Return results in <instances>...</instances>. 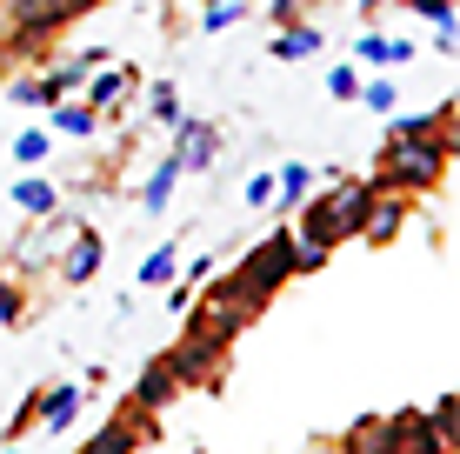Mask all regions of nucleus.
I'll return each mask as SVG.
<instances>
[{
    "label": "nucleus",
    "mask_w": 460,
    "mask_h": 454,
    "mask_svg": "<svg viewBox=\"0 0 460 454\" xmlns=\"http://www.w3.org/2000/svg\"><path fill=\"white\" fill-rule=\"evenodd\" d=\"M261 307H267V301L247 288L241 274H220V280H214V294H200V301H194V327H187V334L220 341V348H227V341L241 334V327L261 315Z\"/></svg>",
    "instance_id": "obj_1"
},
{
    "label": "nucleus",
    "mask_w": 460,
    "mask_h": 454,
    "mask_svg": "<svg viewBox=\"0 0 460 454\" xmlns=\"http://www.w3.org/2000/svg\"><path fill=\"white\" fill-rule=\"evenodd\" d=\"M454 161V140L447 134H420V140H394L387 161H380V181L374 187H394V194H407V187H434L447 174Z\"/></svg>",
    "instance_id": "obj_2"
},
{
    "label": "nucleus",
    "mask_w": 460,
    "mask_h": 454,
    "mask_svg": "<svg viewBox=\"0 0 460 454\" xmlns=\"http://www.w3.org/2000/svg\"><path fill=\"white\" fill-rule=\"evenodd\" d=\"M374 208V181H341L334 194H321L307 214H300V241H347V234H360V221H367Z\"/></svg>",
    "instance_id": "obj_3"
},
{
    "label": "nucleus",
    "mask_w": 460,
    "mask_h": 454,
    "mask_svg": "<svg viewBox=\"0 0 460 454\" xmlns=\"http://www.w3.org/2000/svg\"><path fill=\"white\" fill-rule=\"evenodd\" d=\"M87 7L93 0H0V47H27L34 54L60 21H74Z\"/></svg>",
    "instance_id": "obj_4"
},
{
    "label": "nucleus",
    "mask_w": 460,
    "mask_h": 454,
    "mask_svg": "<svg viewBox=\"0 0 460 454\" xmlns=\"http://www.w3.org/2000/svg\"><path fill=\"white\" fill-rule=\"evenodd\" d=\"M241 280H247L253 294H261V301L280 288V280H294V227L267 234V241H261V247H253V254L241 261Z\"/></svg>",
    "instance_id": "obj_5"
},
{
    "label": "nucleus",
    "mask_w": 460,
    "mask_h": 454,
    "mask_svg": "<svg viewBox=\"0 0 460 454\" xmlns=\"http://www.w3.org/2000/svg\"><path fill=\"white\" fill-rule=\"evenodd\" d=\"M220 354H227L220 341H200V334H187L181 348L167 354V368H173V381H181V387H214V381H220Z\"/></svg>",
    "instance_id": "obj_6"
},
{
    "label": "nucleus",
    "mask_w": 460,
    "mask_h": 454,
    "mask_svg": "<svg viewBox=\"0 0 460 454\" xmlns=\"http://www.w3.org/2000/svg\"><path fill=\"white\" fill-rule=\"evenodd\" d=\"M220 154V134L208 128V120H173V161H181V174H208Z\"/></svg>",
    "instance_id": "obj_7"
},
{
    "label": "nucleus",
    "mask_w": 460,
    "mask_h": 454,
    "mask_svg": "<svg viewBox=\"0 0 460 454\" xmlns=\"http://www.w3.org/2000/svg\"><path fill=\"white\" fill-rule=\"evenodd\" d=\"M380 428H387V454H447V441H440L434 428H427V414H387L380 421Z\"/></svg>",
    "instance_id": "obj_8"
},
{
    "label": "nucleus",
    "mask_w": 460,
    "mask_h": 454,
    "mask_svg": "<svg viewBox=\"0 0 460 454\" xmlns=\"http://www.w3.org/2000/svg\"><path fill=\"white\" fill-rule=\"evenodd\" d=\"M401 227H407V194H394V187H374V208H367V221H360V241L387 247Z\"/></svg>",
    "instance_id": "obj_9"
},
{
    "label": "nucleus",
    "mask_w": 460,
    "mask_h": 454,
    "mask_svg": "<svg viewBox=\"0 0 460 454\" xmlns=\"http://www.w3.org/2000/svg\"><path fill=\"white\" fill-rule=\"evenodd\" d=\"M173 395H181V381H173L167 354H161V361H147V368H140V381H134V408H140V414H161Z\"/></svg>",
    "instance_id": "obj_10"
},
{
    "label": "nucleus",
    "mask_w": 460,
    "mask_h": 454,
    "mask_svg": "<svg viewBox=\"0 0 460 454\" xmlns=\"http://www.w3.org/2000/svg\"><path fill=\"white\" fill-rule=\"evenodd\" d=\"M74 414H81V381H60V387H47L40 395V434H67L74 428Z\"/></svg>",
    "instance_id": "obj_11"
},
{
    "label": "nucleus",
    "mask_w": 460,
    "mask_h": 454,
    "mask_svg": "<svg viewBox=\"0 0 460 454\" xmlns=\"http://www.w3.org/2000/svg\"><path fill=\"white\" fill-rule=\"evenodd\" d=\"M101 254H107V247H101V234H93V227H81V234L67 241V254H60V274L87 288V280L101 274Z\"/></svg>",
    "instance_id": "obj_12"
},
{
    "label": "nucleus",
    "mask_w": 460,
    "mask_h": 454,
    "mask_svg": "<svg viewBox=\"0 0 460 454\" xmlns=\"http://www.w3.org/2000/svg\"><path fill=\"white\" fill-rule=\"evenodd\" d=\"M134 87H140V74H134V67H101V74L87 81L81 101H87V107H114V101H127Z\"/></svg>",
    "instance_id": "obj_13"
},
{
    "label": "nucleus",
    "mask_w": 460,
    "mask_h": 454,
    "mask_svg": "<svg viewBox=\"0 0 460 454\" xmlns=\"http://www.w3.org/2000/svg\"><path fill=\"white\" fill-rule=\"evenodd\" d=\"M13 208H21L27 221H47V214L60 208V194H54V187H47L40 174H21V181H13Z\"/></svg>",
    "instance_id": "obj_14"
},
{
    "label": "nucleus",
    "mask_w": 460,
    "mask_h": 454,
    "mask_svg": "<svg viewBox=\"0 0 460 454\" xmlns=\"http://www.w3.org/2000/svg\"><path fill=\"white\" fill-rule=\"evenodd\" d=\"M173 187H181V161H154V174H147V187H140V208L147 214H167V200H173Z\"/></svg>",
    "instance_id": "obj_15"
},
{
    "label": "nucleus",
    "mask_w": 460,
    "mask_h": 454,
    "mask_svg": "<svg viewBox=\"0 0 460 454\" xmlns=\"http://www.w3.org/2000/svg\"><path fill=\"white\" fill-rule=\"evenodd\" d=\"M354 54L367 60V67H407V60H414V47H407V40H387V34H360Z\"/></svg>",
    "instance_id": "obj_16"
},
{
    "label": "nucleus",
    "mask_w": 460,
    "mask_h": 454,
    "mask_svg": "<svg viewBox=\"0 0 460 454\" xmlns=\"http://www.w3.org/2000/svg\"><path fill=\"white\" fill-rule=\"evenodd\" d=\"M93 128H101V107H87V101H54V134H74V140H87Z\"/></svg>",
    "instance_id": "obj_17"
},
{
    "label": "nucleus",
    "mask_w": 460,
    "mask_h": 454,
    "mask_svg": "<svg viewBox=\"0 0 460 454\" xmlns=\"http://www.w3.org/2000/svg\"><path fill=\"white\" fill-rule=\"evenodd\" d=\"M307 187H314V167H307V161H288V167H280V181H274V200L294 214L300 200H307Z\"/></svg>",
    "instance_id": "obj_18"
},
{
    "label": "nucleus",
    "mask_w": 460,
    "mask_h": 454,
    "mask_svg": "<svg viewBox=\"0 0 460 454\" xmlns=\"http://www.w3.org/2000/svg\"><path fill=\"white\" fill-rule=\"evenodd\" d=\"M447 114H454V101H447V107H434V114H407V120H394V128H387V147H394V140H420V134H440V128H447Z\"/></svg>",
    "instance_id": "obj_19"
},
{
    "label": "nucleus",
    "mask_w": 460,
    "mask_h": 454,
    "mask_svg": "<svg viewBox=\"0 0 460 454\" xmlns=\"http://www.w3.org/2000/svg\"><path fill=\"white\" fill-rule=\"evenodd\" d=\"M314 47H321V34H314L307 21H294V27H280V34H274V60H307Z\"/></svg>",
    "instance_id": "obj_20"
},
{
    "label": "nucleus",
    "mask_w": 460,
    "mask_h": 454,
    "mask_svg": "<svg viewBox=\"0 0 460 454\" xmlns=\"http://www.w3.org/2000/svg\"><path fill=\"white\" fill-rule=\"evenodd\" d=\"M341 454H387V428L367 414V421H354L347 428V441H341Z\"/></svg>",
    "instance_id": "obj_21"
},
{
    "label": "nucleus",
    "mask_w": 460,
    "mask_h": 454,
    "mask_svg": "<svg viewBox=\"0 0 460 454\" xmlns=\"http://www.w3.org/2000/svg\"><path fill=\"white\" fill-rule=\"evenodd\" d=\"M427 428H434V434H440V441H447V448H454V441H460V401H454V395H440V401H434V408H427Z\"/></svg>",
    "instance_id": "obj_22"
},
{
    "label": "nucleus",
    "mask_w": 460,
    "mask_h": 454,
    "mask_svg": "<svg viewBox=\"0 0 460 454\" xmlns=\"http://www.w3.org/2000/svg\"><path fill=\"white\" fill-rule=\"evenodd\" d=\"M173 274H181V247H154L147 268H140V280H147V288H167Z\"/></svg>",
    "instance_id": "obj_23"
},
{
    "label": "nucleus",
    "mask_w": 460,
    "mask_h": 454,
    "mask_svg": "<svg viewBox=\"0 0 460 454\" xmlns=\"http://www.w3.org/2000/svg\"><path fill=\"white\" fill-rule=\"evenodd\" d=\"M327 254H334L327 241H300V234H294V274H321Z\"/></svg>",
    "instance_id": "obj_24"
},
{
    "label": "nucleus",
    "mask_w": 460,
    "mask_h": 454,
    "mask_svg": "<svg viewBox=\"0 0 460 454\" xmlns=\"http://www.w3.org/2000/svg\"><path fill=\"white\" fill-rule=\"evenodd\" d=\"M147 101H154V120H167V128L181 120V87H173V81H154Z\"/></svg>",
    "instance_id": "obj_25"
},
{
    "label": "nucleus",
    "mask_w": 460,
    "mask_h": 454,
    "mask_svg": "<svg viewBox=\"0 0 460 454\" xmlns=\"http://www.w3.org/2000/svg\"><path fill=\"white\" fill-rule=\"evenodd\" d=\"M13 101H21V107H54L60 93L47 87V74H34V81H27V74H21V81H13Z\"/></svg>",
    "instance_id": "obj_26"
},
{
    "label": "nucleus",
    "mask_w": 460,
    "mask_h": 454,
    "mask_svg": "<svg viewBox=\"0 0 460 454\" xmlns=\"http://www.w3.org/2000/svg\"><path fill=\"white\" fill-rule=\"evenodd\" d=\"M241 13H247V0H214V7L200 13V27H208V34H220V27H234Z\"/></svg>",
    "instance_id": "obj_27"
},
{
    "label": "nucleus",
    "mask_w": 460,
    "mask_h": 454,
    "mask_svg": "<svg viewBox=\"0 0 460 454\" xmlns=\"http://www.w3.org/2000/svg\"><path fill=\"white\" fill-rule=\"evenodd\" d=\"M13 161H21V167H34V161H47V128H27L21 140H13Z\"/></svg>",
    "instance_id": "obj_28"
},
{
    "label": "nucleus",
    "mask_w": 460,
    "mask_h": 454,
    "mask_svg": "<svg viewBox=\"0 0 460 454\" xmlns=\"http://www.w3.org/2000/svg\"><path fill=\"white\" fill-rule=\"evenodd\" d=\"M407 7H414V13H427L434 27H460V7H454V0H407Z\"/></svg>",
    "instance_id": "obj_29"
},
{
    "label": "nucleus",
    "mask_w": 460,
    "mask_h": 454,
    "mask_svg": "<svg viewBox=\"0 0 460 454\" xmlns=\"http://www.w3.org/2000/svg\"><path fill=\"white\" fill-rule=\"evenodd\" d=\"M354 101H367L374 114H394V81H360V93Z\"/></svg>",
    "instance_id": "obj_30"
},
{
    "label": "nucleus",
    "mask_w": 460,
    "mask_h": 454,
    "mask_svg": "<svg viewBox=\"0 0 460 454\" xmlns=\"http://www.w3.org/2000/svg\"><path fill=\"white\" fill-rule=\"evenodd\" d=\"M21 307H27V294L13 288V280H0V327H13V321H21Z\"/></svg>",
    "instance_id": "obj_31"
},
{
    "label": "nucleus",
    "mask_w": 460,
    "mask_h": 454,
    "mask_svg": "<svg viewBox=\"0 0 460 454\" xmlns=\"http://www.w3.org/2000/svg\"><path fill=\"white\" fill-rule=\"evenodd\" d=\"M327 93H334V101H354V93H360V74H354V67H334V74H327Z\"/></svg>",
    "instance_id": "obj_32"
},
{
    "label": "nucleus",
    "mask_w": 460,
    "mask_h": 454,
    "mask_svg": "<svg viewBox=\"0 0 460 454\" xmlns=\"http://www.w3.org/2000/svg\"><path fill=\"white\" fill-rule=\"evenodd\" d=\"M267 200H274V174H253L247 181V208H267Z\"/></svg>",
    "instance_id": "obj_33"
},
{
    "label": "nucleus",
    "mask_w": 460,
    "mask_h": 454,
    "mask_svg": "<svg viewBox=\"0 0 460 454\" xmlns=\"http://www.w3.org/2000/svg\"><path fill=\"white\" fill-rule=\"evenodd\" d=\"M300 7H307V0H267V13H274L280 27H294V21H300Z\"/></svg>",
    "instance_id": "obj_34"
},
{
    "label": "nucleus",
    "mask_w": 460,
    "mask_h": 454,
    "mask_svg": "<svg viewBox=\"0 0 460 454\" xmlns=\"http://www.w3.org/2000/svg\"><path fill=\"white\" fill-rule=\"evenodd\" d=\"M354 7H360V13H380V7H387V0H354Z\"/></svg>",
    "instance_id": "obj_35"
},
{
    "label": "nucleus",
    "mask_w": 460,
    "mask_h": 454,
    "mask_svg": "<svg viewBox=\"0 0 460 454\" xmlns=\"http://www.w3.org/2000/svg\"><path fill=\"white\" fill-rule=\"evenodd\" d=\"M327 454H341V448H327Z\"/></svg>",
    "instance_id": "obj_36"
},
{
    "label": "nucleus",
    "mask_w": 460,
    "mask_h": 454,
    "mask_svg": "<svg viewBox=\"0 0 460 454\" xmlns=\"http://www.w3.org/2000/svg\"><path fill=\"white\" fill-rule=\"evenodd\" d=\"M81 454H93V448H81Z\"/></svg>",
    "instance_id": "obj_37"
},
{
    "label": "nucleus",
    "mask_w": 460,
    "mask_h": 454,
    "mask_svg": "<svg viewBox=\"0 0 460 454\" xmlns=\"http://www.w3.org/2000/svg\"><path fill=\"white\" fill-rule=\"evenodd\" d=\"M7 454H13V448H7Z\"/></svg>",
    "instance_id": "obj_38"
}]
</instances>
